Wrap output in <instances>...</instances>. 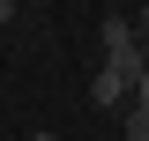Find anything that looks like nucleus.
I'll list each match as a JSON object with an SVG mask.
<instances>
[{
    "label": "nucleus",
    "instance_id": "f257e3e1",
    "mask_svg": "<svg viewBox=\"0 0 149 141\" xmlns=\"http://www.w3.org/2000/svg\"><path fill=\"white\" fill-rule=\"evenodd\" d=\"M104 67L127 74V82H142V45H134V22L127 15H104Z\"/></svg>",
    "mask_w": 149,
    "mask_h": 141
},
{
    "label": "nucleus",
    "instance_id": "f03ea898",
    "mask_svg": "<svg viewBox=\"0 0 149 141\" xmlns=\"http://www.w3.org/2000/svg\"><path fill=\"white\" fill-rule=\"evenodd\" d=\"M127 74H112V67H97V82H90V97H97V104H119V97H127Z\"/></svg>",
    "mask_w": 149,
    "mask_h": 141
},
{
    "label": "nucleus",
    "instance_id": "7ed1b4c3",
    "mask_svg": "<svg viewBox=\"0 0 149 141\" xmlns=\"http://www.w3.org/2000/svg\"><path fill=\"white\" fill-rule=\"evenodd\" d=\"M127 141H149V104L134 97V111H127Z\"/></svg>",
    "mask_w": 149,
    "mask_h": 141
},
{
    "label": "nucleus",
    "instance_id": "20e7f679",
    "mask_svg": "<svg viewBox=\"0 0 149 141\" xmlns=\"http://www.w3.org/2000/svg\"><path fill=\"white\" fill-rule=\"evenodd\" d=\"M8 15H15V8H8V0H0V22H8Z\"/></svg>",
    "mask_w": 149,
    "mask_h": 141
},
{
    "label": "nucleus",
    "instance_id": "39448f33",
    "mask_svg": "<svg viewBox=\"0 0 149 141\" xmlns=\"http://www.w3.org/2000/svg\"><path fill=\"white\" fill-rule=\"evenodd\" d=\"M30 141H60V134H30Z\"/></svg>",
    "mask_w": 149,
    "mask_h": 141
},
{
    "label": "nucleus",
    "instance_id": "423d86ee",
    "mask_svg": "<svg viewBox=\"0 0 149 141\" xmlns=\"http://www.w3.org/2000/svg\"><path fill=\"white\" fill-rule=\"evenodd\" d=\"M142 30H149V15H142Z\"/></svg>",
    "mask_w": 149,
    "mask_h": 141
}]
</instances>
